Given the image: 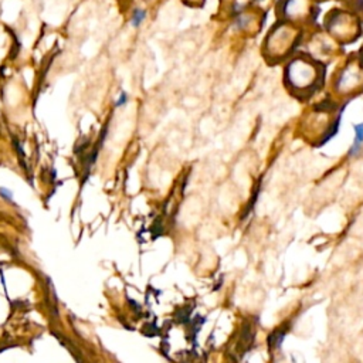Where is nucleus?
I'll return each instance as SVG.
<instances>
[{
  "instance_id": "nucleus-1",
  "label": "nucleus",
  "mask_w": 363,
  "mask_h": 363,
  "mask_svg": "<svg viewBox=\"0 0 363 363\" xmlns=\"http://www.w3.org/2000/svg\"><path fill=\"white\" fill-rule=\"evenodd\" d=\"M354 132H356V138H354V142L349 150V155L350 156H356L359 153V150L362 149L360 146L363 145V123H359L354 126Z\"/></svg>"
},
{
  "instance_id": "nucleus-2",
  "label": "nucleus",
  "mask_w": 363,
  "mask_h": 363,
  "mask_svg": "<svg viewBox=\"0 0 363 363\" xmlns=\"http://www.w3.org/2000/svg\"><path fill=\"white\" fill-rule=\"evenodd\" d=\"M145 18H146V10L145 9H140V7H138V9H135L133 11H132V16H130V26L132 27H139L143 21H145Z\"/></svg>"
},
{
  "instance_id": "nucleus-3",
  "label": "nucleus",
  "mask_w": 363,
  "mask_h": 363,
  "mask_svg": "<svg viewBox=\"0 0 363 363\" xmlns=\"http://www.w3.org/2000/svg\"><path fill=\"white\" fill-rule=\"evenodd\" d=\"M126 99H128L126 94H125V92H122V94H121V96H119V98H118V101H116V106H119V105H123V104L126 102Z\"/></svg>"
},
{
  "instance_id": "nucleus-4",
  "label": "nucleus",
  "mask_w": 363,
  "mask_h": 363,
  "mask_svg": "<svg viewBox=\"0 0 363 363\" xmlns=\"http://www.w3.org/2000/svg\"><path fill=\"white\" fill-rule=\"evenodd\" d=\"M0 193H1L4 197L7 196V199H9V200H11V197H13V196L10 194V191H9V190H6V189H0Z\"/></svg>"
}]
</instances>
